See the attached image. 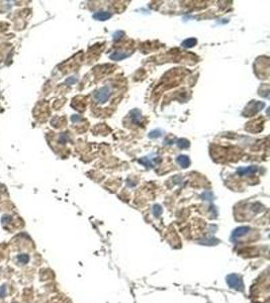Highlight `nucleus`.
<instances>
[{
  "label": "nucleus",
  "instance_id": "2eb2a0df",
  "mask_svg": "<svg viewBox=\"0 0 270 303\" xmlns=\"http://www.w3.org/2000/svg\"><path fill=\"white\" fill-rule=\"evenodd\" d=\"M162 211H163V209H162V207L160 205H155L153 207V213L155 216H160L162 214Z\"/></svg>",
  "mask_w": 270,
  "mask_h": 303
},
{
  "label": "nucleus",
  "instance_id": "39448f33",
  "mask_svg": "<svg viewBox=\"0 0 270 303\" xmlns=\"http://www.w3.org/2000/svg\"><path fill=\"white\" fill-rule=\"evenodd\" d=\"M112 16V13L108 11H98L93 14V18L99 20V21H105V20H108Z\"/></svg>",
  "mask_w": 270,
  "mask_h": 303
},
{
  "label": "nucleus",
  "instance_id": "1a4fd4ad",
  "mask_svg": "<svg viewBox=\"0 0 270 303\" xmlns=\"http://www.w3.org/2000/svg\"><path fill=\"white\" fill-rule=\"evenodd\" d=\"M17 262L20 265H25L29 262V256L27 254H19L17 256Z\"/></svg>",
  "mask_w": 270,
  "mask_h": 303
},
{
  "label": "nucleus",
  "instance_id": "f257e3e1",
  "mask_svg": "<svg viewBox=\"0 0 270 303\" xmlns=\"http://www.w3.org/2000/svg\"><path fill=\"white\" fill-rule=\"evenodd\" d=\"M112 94V90L109 86H103L101 88H99L97 91H95L94 99L98 104H103L110 98Z\"/></svg>",
  "mask_w": 270,
  "mask_h": 303
},
{
  "label": "nucleus",
  "instance_id": "20e7f679",
  "mask_svg": "<svg viewBox=\"0 0 270 303\" xmlns=\"http://www.w3.org/2000/svg\"><path fill=\"white\" fill-rule=\"evenodd\" d=\"M250 231V227L248 226H240V227L236 228L235 231L232 233V238L233 239H238L240 236L244 235H247V233Z\"/></svg>",
  "mask_w": 270,
  "mask_h": 303
},
{
  "label": "nucleus",
  "instance_id": "9b49d317",
  "mask_svg": "<svg viewBox=\"0 0 270 303\" xmlns=\"http://www.w3.org/2000/svg\"><path fill=\"white\" fill-rule=\"evenodd\" d=\"M176 144H177V146L180 149H187L190 146L189 141H187L186 138H178L177 142H176Z\"/></svg>",
  "mask_w": 270,
  "mask_h": 303
},
{
  "label": "nucleus",
  "instance_id": "ddd939ff",
  "mask_svg": "<svg viewBox=\"0 0 270 303\" xmlns=\"http://www.w3.org/2000/svg\"><path fill=\"white\" fill-rule=\"evenodd\" d=\"M139 162L141 164H143L144 166H146L147 168H151V167H153V163H152L151 160L149 159V158H147V157H146V158H143V159L139 160Z\"/></svg>",
  "mask_w": 270,
  "mask_h": 303
},
{
  "label": "nucleus",
  "instance_id": "a211bd4d",
  "mask_svg": "<svg viewBox=\"0 0 270 303\" xmlns=\"http://www.w3.org/2000/svg\"><path fill=\"white\" fill-rule=\"evenodd\" d=\"M71 119H72V121H73V122H78V121H81L82 120V118H80V116H79V115H73Z\"/></svg>",
  "mask_w": 270,
  "mask_h": 303
},
{
  "label": "nucleus",
  "instance_id": "f3484780",
  "mask_svg": "<svg viewBox=\"0 0 270 303\" xmlns=\"http://www.w3.org/2000/svg\"><path fill=\"white\" fill-rule=\"evenodd\" d=\"M76 82H77V78H75V77H70L69 79L66 80V83H67L68 85H72Z\"/></svg>",
  "mask_w": 270,
  "mask_h": 303
},
{
  "label": "nucleus",
  "instance_id": "0eeeda50",
  "mask_svg": "<svg viewBox=\"0 0 270 303\" xmlns=\"http://www.w3.org/2000/svg\"><path fill=\"white\" fill-rule=\"evenodd\" d=\"M129 57H130V54L124 53V52H115V53H112L109 56L110 60H112V61H120V60H123V59L129 58Z\"/></svg>",
  "mask_w": 270,
  "mask_h": 303
},
{
  "label": "nucleus",
  "instance_id": "f03ea898",
  "mask_svg": "<svg viewBox=\"0 0 270 303\" xmlns=\"http://www.w3.org/2000/svg\"><path fill=\"white\" fill-rule=\"evenodd\" d=\"M228 282V285L231 287V288H234L236 290H240L242 291L244 289V284H243V281L238 275H235V274H232L228 277L227 279Z\"/></svg>",
  "mask_w": 270,
  "mask_h": 303
},
{
  "label": "nucleus",
  "instance_id": "7ed1b4c3",
  "mask_svg": "<svg viewBox=\"0 0 270 303\" xmlns=\"http://www.w3.org/2000/svg\"><path fill=\"white\" fill-rule=\"evenodd\" d=\"M258 171L257 166H249V167H241L237 170V174L240 176H249L253 175Z\"/></svg>",
  "mask_w": 270,
  "mask_h": 303
},
{
  "label": "nucleus",
  "instance_id": "f8f14e48",
  "mask_svg": "<svg viewBox=\"0 0 270 303\" xmlns=\"http://www.w3.org/2000/svg\"><path fill=\"white\" fill-rule=\"evenodd\" d=\"M149 138H160L162 135V131L160 130H154L149 132Z\"/></svg>",
  "mask_w": 270,
  "mask_h": 303
},
{
  "label": "nucleus",
  "instance_id": "6e6552de",
  "mask_svg": "<svg viewBox=\"0 0 270 303\" xmlns=\"http://www.w3.org/2000/svg\"><path fill=\"white\" fill-rule=\"evenodd\" d=\"M131 121L133 123L136 124H140V121L142 119V113L140 112V110L138 109H134L133 111H131Z\"/></svg>",
  "mask_w": 270,
  "mask_h": 303
},
{
  "label": "nucleus",
  "instance_id": "dca6fc26",
  "mask_svg": "<svg viewBox=\"0 0 270 303\" xmlns=\"http://www.w3.org/2000/svg\"><path fill=\"white\" fill-rule=\"evenodd\" d=\"M6 295H7V287L6 285H2L0 287V298H4Z\"/></svg>",
  "mask_w": 270,
  "mask_h": 303
},
{
  "label": "nucleus",
  "instance_id": "423d86ee",
  "mask_svg": "<svg viewBox=\"0 0 270 303\" xmlns=\"http://www.w3.org/2000/svg\"><path fill=\"white\" fill-rule=\"evenodd\" d=\"M176 162H177L178 165L181 166L182 168H188V167L190 166L189 157L185 156V155H179L177 158H176Z\"/></svg>",
  "mask_w": 270,
  "mask_h": 303
},
{
  "label": "nucleus",
  "instance_id": "4468645a",
  "mask_svg": "<svg viewBox=\"0 0 270 303\" xmlns=\"http://www.w3.org/2000/svg\"><path fill=\"white\" fill-rule=\"evenodd\" d=\"M112 37H113V40L115 41H119L124 37V33L123 30H117L116 33H115L112 34Z\"/></svg>",
  "mask_w": 270,
  "mask_h": 303
},
{
  "label": "nucleus",
  "instance_id": "9d476101",
  "mask_svg": "<svg viewBox=\"0 0 270 303\" xmlns=\"http://www.w3.org/2000/svg\"><path fill=\"white\" fill-rule=\"evenodd\" d=\"M196 44H197L196 39L190 37V39H187V40H185V41H182V47H184V48H192V47H194Z\"/></svg>",
  "mask_w": 270,
  "mask_h": 303
}]
</instances>
